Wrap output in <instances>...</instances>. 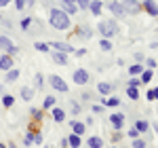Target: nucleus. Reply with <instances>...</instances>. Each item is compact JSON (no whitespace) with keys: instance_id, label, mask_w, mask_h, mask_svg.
Instances as JSON below:
<instances>
[{"instance_id":"f257e3e1","label":"nucleus","mask_w":158,"mask_h":148,"mask_svg":"<svg viewBox=\"0 0 158 148\" xmlns=\"http://www.w3.org/2000/svg\"><path fill=\"white\" fill-rule=\"evenodd\" d=\"M49 24L53 30H61V32H65V30H70L72 24H70V15L63 11V9H51L49 11Z\"/></svg>"},{"instance_id":"f03ea898","label":"nucleus","mask_w":158,"mask_h":148,"mask_svg":"<svg viewBox=\"0 0 158 148\" xmlns=\"http://www.w3.org/2000/svg\"><path fill=\"white\" fill-rule=\"evenodd\" d=\"M97 30H99V34H101V38H112V36H116L120 30H118V24L114 21V19H101L97 25Z\"/></svg>"},{"instance_id":"7ed1b4c3","label":"nucleus","mask_w":158,"mask_h":148,"mask_svg":"<svg viewBox=\"0 0 158 148\" xmlns=\"http://www.w3.org/2000/svg\"><path fill=\"white\" fill-rule=\"evenodd\" d=\"M49 85L53 87L55 91H59V93H68V89H70V87H68V83L61 78L59 74H51V76H49Z\"/></svg>"},{"instance_id":"20e7f679","label":"nucleus","mask_w":158,"mask_h":148,"mask_svg":"<svg viewBox=\"0 0 158 148\" xmlns=\"http://www.w3.org/2000/svg\"><path fill=\"white\" fill-rule=\"evenodd\" d=\"M0 51L2 53H9V55H17L19 53V47L9 36H0Z\"/></svg>"},{"instance_id":"39448f33","label":"nucleus","mask_w":158,"mask_h":148,"mask_svg":"<svg viewBox=\"0 0 158 148\" xmlns=\"http://www.w3.org/2000/svg\"><path fill=\"white\" fill-rule=\"evenodd\" d=\"M120 2H122L124 13H129V15H137V13H141V2H137V0H120Z\"/></svg>"},{"instance_id":"423d86ee","label":"nucleus","mask_w":158,"mask_h":148,"mask_svg":"<svg viewBox=\"0 0 158 148\" xmlns=\"http://www.w3.org/2000/svg\"><path fill=\"white\" fill-rule=\"evenodd\" d=\"M89 78H91V76H89V72H86L85 68H76V70H74V74H72V81L74 83H76V85H86V83H89Z\"/></svg>"},{"instance_id":"0eeeda50","label":"nucleus","mask_w":158,"mask_h":148,"mask_svg":"<svg viewBox=\"0 0 158 148\" xmlns=\"http://www.w3.org/2000/svg\"><path fill=\"white\" fill-rule=\"evenodd\" d=\"M110 123H112V127H114L116 131H120L122 127H124V114H120V112H112V114H110Z\"/></svg>"},{"instance_id":"6e6552de","label":"nucleus","mask_w":158,"mask_h":148,"mask_svg":"<svg viewBox=\"0 0 158 148\" xmlns=\"http://www.w3.org/2000/svg\"><path fill=\"white\" fill-rule=\"evenodd\" d=\"M106 7L112 11L114 17H122V15H124V9H122V2H120V0H110Z\"/></svg>"},{"instance_id":"1a4fd4ad","label":"nucleus","mask_w":158,"mask_h":148,"mask_svg":"<svg viewBox=\"0 0 158 148\" xmlns=\"http://www.w3.org/2000/svg\"><path fill=\"white\" fill-rule=\"evenodd\" d=\"M13 66H15V62H13V55H9V53H2V55H0V70H2V72H9Z\"/></svg>"},{"instance_id":"9d476101","label":"nucleus","mask_w":158,"mask_h":148,"mask_svg":"<svg viewBox=\"0 0 158 148\" xmlns=\"http://www.w3.org/2000/svg\"><path fill=\"white\" fill-rule=\"evenodd\" d=\"M141 9L148 13V15H152V17H158V4L154 0H143L141 2Z\"/></svg>"},{"instance_id":"9b49d317","label":"nucleus","mask_w":158,"mask_h":148,"mask_svg":"<svg viewBox=\"0 0 158 148\" xmlns=\"http://www.w3.org/2000/svg\"><path fill=\"white\" fill-rule=\"evenodd\" d=\"M49 45H51V49H53V51H61V53H70V55H72L74 51H76V49L72 47V45H68V42H59V40H57V42H49Z\"/></svg>"},{"instance_id":"f8f14e48","label":"nucleus","mask_w":158,"mask_h":148,"mask_svg":"<svg viewBox=\"0 0 158 148\" xmlns=\"http://www.w3.org/2000/svg\"><path fill=\"white\" fill-rule=\"evenodd\" d=\"M70 127H72V133H76V136H85V133H86V125L85 123L72 121V123H70Z\"/></svg>"},{"instance_id":"ddd939ff","label":"nucleus","mask_w":158,"mask_h":148,"mask_svg":"<svg viewBox=\"0 0 158 148\" xmlns=\"http://www.w3.org/2000/svg\"><path fill=\"white\" fill-rule=\"evenodd\" d=\"M89 11L93 13V15H101V11H103V2H101V0H91Z\"/></svg>"},{"instance_id":"4468645a","label":"nucleus","mask_w":158,"mask_h":148,"mask_svg":"<svg viewBox=\"0 0 158 148\" xmlns=\"http://www.w3.org/2000/svg\"><path fill=\"white\" fill-rule=\"evenodd\" d=\"M53 62L59 63V66H65V63H68V53H61V51H53Z\"/></svg>"},{"instance_id":"2eb2a0df","label":"nucleus","mask_w":158,"mask_h":148,"mask_svg":"<svg viewBox=\"0 0 158 148\" xmlns=\"http://www.w3.org/2000/svg\"><path fill=\"white\" fill-rule=\"evenodd\" d=\"M19 95H21V99H25V102H30V99H32L34 95H36V91H34L32 87H21Z\"/></svg>"},{"instance_id":"dca6fc26","label":"nucleus","mask_w":158,"mask_h":148,"mask_svg":"<svg viewBox=\"0 0 158 148\" xmlns=\"http://www.w3.org/2000/svg\"><path fill=\"white\" fill-rule=\"evenodd\" d=\"M51 114H53V121H55V123H63V121H65V110H61V108H55V106H53V112H51Z\"/></svg>"},{"instance_id":"f3484780","label":"nucleus","mask_w":158,"mask_h":148,"mask_svg":"<svg viewBox=\"0 0 158 148\" xmlns=\"http://www.w3.org/2000/svg\"><path fill=\"white\" fill-rule=\"evenodd\" d=\"M86 146L89 148H103V140H101L99 136H93V137L86 140Z\"/></svg>"},{"instance_id":"a211bd4d","label":"nucleus","mask_w":158,"mask_h":148,"mask_svg":"<svg viewBox=\"0 0 158 148\" xmlns=\"http://www.w3.org/2000/svg\"><path fill=\"white\" fill-rule=\"evenodd\" d=\"M112 89H114V87L110 85V83H103V81L97 85V91L101 93V98H103V95H110V93H112Z\"/></svg>"},{"instance_id":"6ab92c4d","label":"nucleus","mask_w":158,"mask_h":148,"mask_svg":"<svg viewBox=\"0 0 158 148\" xmlns=\"http://www.w3.org/2000/svg\"><path fill=\"white\" fill-rule=\"evenodd\" d=\"M19 68H11V70H9V72H6V78H4V81H6V83H15V81H17V78H19Z\"/></svg>"},{"instance_id":"aec40b11","label":"nucleus","mask_w":158,"mask_h":148,"mask_svg":"<svg viewBox=\"0 0 158 148\" xmlns=\"http://www.w3.org/2000/svg\"><path fill=\"white\" fill-rule=\"evenodd\" d=\"M135 129H137L139 133H143V131H148V129H150V123H148V121H143V119H139V121H135Z\"/></svg>"},{"instance_id":"412c9836","label":"nucleus","mask_w":158,"mask_h":148,"mask_svg":"<svg viewBox=\"0 0 158 148\" xmlns=\"http://www.w3.org/2000/svg\"><path fill=\"white\" fill-rule=\"evenodd\" d=\"M152 76H154V70H150V68H146L143 72L139 74V81H141V83H150V81H152Z\"/></svg>"},{"instance_id":"4be33fe9","label":"nucleus","mask_w":158,"mask_h":148,"mask_svg":"<svg viewBox=\"0 0 158 148\" xmlns=\"http://www.w3.org/2000/svg\"><path fill=\"white\" fill-rule=\"evenodd\" d=\"M63 11L68 15H74V13H78V7H76V2H63Z\"/></svg>"},{"instance_id":"5701e85b","label":"nucleus","mask_w":158,"mask_h":148,"mask_svg":"<svg viewBox=\"0 0 158 148\" xmlns=\"http://www.w3.org/2000/svg\"><path fill=\"white\" fill-rule=\"evenodd\" d=\"M141 72H143V66H141V63H133V66H129V74H131V76H139Z\"/></svg>"},{"instance_id":"b1692460","label":"nucleus","mask_w":158,"mask_h":148,"mask_svg":"<svg viewBox=\"0 0 158 148\" xmlns=\"http://www.w3.org/2000/svg\"><path fill=\"white\" fill-rule=\"evenodd\" d=\"M68 144H70V148H78V146H80V136L70 133V137H68Z\"/></svg>"},{"instance_id":"393cba45","label":"nucleus","mask_w":158,"mask_h":148,"mask_svg":"<svg viewBox=\"0 0 158 148\" xmlns=\"http://www.w3.org/2000/svg\"><path fill=\"white\" fill-rule=\"evenodd\" d=\"M129 99H139V87H127Z\"/></svg>"},{"instance_id":"a878e982","label":"nucleus","mask_w":158,"mask_h":148,"mask_svg":"<svg viewBox=\"0 0 158 148\" xmlns=\"http://www.w3.org/2000/svg\"><path fill=\"white\" fill-rule=\"evenodd\" d=\"M101 102H103V106H108V108H116V106L120 104L118 98H106V99H101Z\"/></svg>"},{"instance_id":"bb28decb","label":"nucleus","mask_w":158,"mask_h":148,"mask_svg":"<svg viewBox=\"0 0 158 148\" xmlns=\"http://www.w3.org/2000/svg\"><path fill=\"white\" fill-rule=\"evenodd\" d=\"M53 106H55V95H47L44 102H42V108H44V110H49V108H53Z\"/></svg>"},{"instance_id":"cd10ccee","label":"nucleus","mask_w":158,"mask_h":148,"mask_svg":"<svg viewBox=\"0 0 158 148\" xmlns=\"http://www.w3.org/2000/svg\"><path fill=\"white\" fill-rule=\"evenodd\" d=\"M99 47H101V51H106V53L112 51V42H110V38H101V40H99Z\"/></svg>"},{"instance_id":"c85d7f7f","label":"nucleus","mask_w":158,"mask_h":148,"mask_svg":"<svg viewBox=\"0 0 158 148\" xmlns=\"http://www.w3.org/2000/svg\"><path fill=\"white\" fill-rule=\"evenodd\" d=\"M70 110H72V114H80L82 108H80V104H78L76 99H70Z\"/></svg>"},{"instance_id":"c756f323","label":"nucleus","mask_w":158,"mask_h":148,"mask_svg":"<svg viewBox=\"0 0 158 148\" xmlns=\"http://www.w3.org/2000/svg\"><path fill=\"white\" fill-rule=\"evenodd\" d=\"M34 49L40 51V53H49L51 47H49V42H36V45H34Z\"/></svg>"},{"instance_id":"7c9ffc66","label":"nucleus","mask_w":158,"mask_h":148,"mask_svg":"<svg viewBox=\"0 0 158 148\" xmlns=\"http://www.w3.org/2000/svg\"><path fill=\"white\" fill-rule=\"evenodd\" d=\"M2 104H4V108H11L13 104H15V98H13V95H4V93H2Z\"/></svg>"},{"instance_id":"2f4dec72","label":"nucleus","mask_w":158,"mask_h":148,"mask_svg":"<svg viewBox=\"0 0 158 148\" xmlns=\"http://www.w3.org/2000/svg\"><path fill=\"white\" fill-rule=\"evenodd\" d=\"M74 2H76L78 11H86V9H89V4H91V0H74Z\"/></svg>"},{"instance_id":"473e14b6","label":"nucleus","mask_w":158,"mask_h":148,"mask_svg":"<svg viewBox=\"0 0 158 148\" xmlns=\"http://www.w3.org/2000/svg\"><path fill=\"white\" fill-rule=\"evenodd\" d=\"M23 144H25V146H32V144H34V131H32V129H30V131L25 133V137H23Z\"/></svg>"},{"instance_id":"72a5a7b5","label":"nucleus","mask_w":158,"mask_h":148,"mask_svg":"<svg viewBox=\"0 0 158 148\" xmlns=\"http://www.w3.org/2000/svg\"><path fill=\"white\" fill-rule=\"evenodd\" d=\"M78 36H82V38L89 40V38L93 36V30H89V28H80V30H78Z\"/></svg>"},{"instance_id":"f704fd0d","label":"nucleus","mask_w":158,"mask_h":148,"mask_svg":"<svg viewBox=\"0 0 158 148\" xmlns=\"http://www.w3.org/2000/svg\"><path fill=\"white\" fill-rule=\"evenodd\" d=\"M30 116H32L34 121H40V119H42V110H38V108H30Z\"/></svg>"},{"instance_id":"c9c22d12","label":"nucleus","mask_w":158,"mask_h":148,"mask_svg":"<svg viewBox=\"0 0 158 148\" xmlns=\"http://www.w3.org/2000/svg\"><path fill=\"white\" fill-rule=\"evenodd\" d=\"M34 83H36V89H42V85H44V76L40 72H36V76H34Z\"/></svg>"},{"instance_id":"e433bc0d","label":"nucleus","mask_w":158,"mask_h":148,"mask_svg":"<svg viewBox=\"0 0 158 148\" xmlns=\"http://www.w3.org/2000/svg\"><path fill=\"white\" fill-rule=\"evenodd\" d=\"M148 99H150V102L158 99V87H154V89H150V91H148Z\"/></svg>"},{"instance_id":"4c0bfd02","label":"nucleus","mask_w":158,"mask_h":148,"mask_svg":"<svg viewBox=\"0 0 158 148\" xmlns=\"http://www.w3.org/2000/svg\"><path fill=\"white\" fill-rule=\"evenodd\" d=\"M133 148H146V142L139 137H133Z\"/></svg>"},{"instance_id":"58836bf2","label":"nucleus","mask_w":158,"mask_h":148,"mask_svg":"<svg viewBox=\"0 0 158 148\" xmlns=\"http://www.w3.org/2000/svg\"><path fill=\"white\" fill-rule=\"evenodd\" d=\"M32 25V17H25V19H21V30H27Z\"/></svg>"},{"instance_id":"ea45409f","label":"nucleus","mask_w":158,"mask_h":148,"mask_svg":"<svg viewBox=\"0 0 158 148\" xmlns=\"http://www.w3.org/2000/svg\"><path fill=\"white\" fill-rule=\"evenodd\" d=\"M34 144H38V146H40V144H42V133H40V131H34Z\"/></svg>"},{"instance_id":"a19ab883","label":"nucleus","mask_w":158,"mask_h":148,"mask_svg":"<svg viewBox=\"0 0 158 148\" xmlns=\"http://www.w3.org/2000/svg\"><path fill=\"white\" fill-rule=\"evenodd\" d=\"M143 62H146V66L150 68V70H156V62H154L152 57H150V59H143Z\"/></svg>"},{"instance_id":"79ce46f5","label":"nucleus","mask_w":158,"mask_h":148,"mask_svg":"<svg viewBox=\"0 0 158 148\" xmlns=\"http://www.w3.org/2000/svg\"><path fill=\"white\" fill-rule=\"evenodd\" d=\"M139 85H141L139 78H129V85H127V87H139Z\"/></svg>"},{"instance_id":"37998d69","label":"nucleus","mask_w":158,"mask_h":148,"mask_svg":"<svg viewBox=\"0 0 158 148\" xmlns=\"http://www.w3.org/2000/svg\"><path fill=\"white\" fill-rule=\"evenodd\" d=\"M15 7H17V11H23V9H25V2H23V0H15Z\"/></svg>"},{"instance_id":"c03bdc74","label":"nucleus","mask_w":158,"mask_h":148,"mask_svg":"<svg viewBox=\"0 0 158 148\" xmlns=\"http://www.w3.org/2000/svg\"><path fill=\"white\" fill-rule=\"evenodd\" d=\"M143 59H146V57H143V53H139V51H137V53H135V62H137V63H141Z\"/></svg>"},{"instance_id":"a18cd8bd","label":"nucleus","mask_w":158,"mask_h":148,"mask_svg":"<svg viewBox=\"0 0 158 148\" xmlns=\"http://www.w3.org/2000/svg\"><path fill=\"white\" fill-rule=\"evenodd\" d=\"M129 137H139V131H137V129H129Z\"/></svg>"},{"instance_id":"49530a36","label":"nucleus","mask_w":158,"mask_h":148,"mask_svg":"<svg viewBox=\"0 0 158 148\" xmlns=\"http://www.w3.org/2000/svg\"><path fill=\"white\" fill-rule=\"evenodd\" d=\"M93 112H97V114H99V112H103V106H99V104H95V106H93Z\"/></svg>"},{"instance_id":"de8ad7c7","label":"nucleus","mask_w":158,"mask_h":148,"mask_svg":"<svg viewBox=\"0 0 158 148\" xmlns=\"http://www.w3.org/2000/svg\"><path fill=\"white\" fill-rule=\"evenodd\" d=\"M74 53H76L78 57H82V55H85V53H86V49H76V51H74Z\"/></svg>"},{"instance_id":"09e8293b","label":"nucleus","mask_w":158,"mask_h":148,"mask_svg":"<svg viewBox=\"0 0 158 148\" xmlns=\"http://www.w3.org/2000/svg\"><path fill=\"white\" fill-rule=\"evenodd\" d=\"M112 140H114V142H118V140H122V133H120V131H116V133H114V137H112Z\"/></svg>"},{"instance_id":"8fccbe9b","label":"nucleus","mask_w":158,"mask_h":148,"mask_svg":"<svg viewBox=\"0 0 158 148\" xmlns=\"http://www.w3.org/2000/svg\"><path fill=\"white\" fill-rule=\"evenodd\" d=\"M25 2V7H34V4H36V0H23Z\"/></svg>"},{"instance_id":"3c124183","label":"nucleus","mask_w":158,"mask_h":148,"mask_svg":"<svg viewBox=\"0 0 158 148\" xmlns=\"http://www.w3.org/2000/svg\"><path fill=\"white\" fill-rule=\"evenodd\" d=\"M9 2H11V0H0V9H2V7H6Z\"/></svg>"},{"instance_id":"603ef678","label":"nucleus","mask_w":158,"mask_h":148,"mask_svg":"<svg viewBox=\"0 0 158 148\" xmlns=\"http://www.w3.org/2000/svg\"><path fill=\"white\" fill-rule=\"evenodd\" d=\"M6 148H17V146H15V144H6Z\"/></svg>"},{"instance_id":"864d4df0","label":"nucleus","mask_w":158,"mask_h":148,"mask_svg":"<svg viewBox=\"0 0 158 148\" xmlns=\"http://www.w3.org/2000/svg\"><path fill=\"white\" fill-rule=\"evenodd\" d=\"M61 2H74V0H61Z\"/></svg>"},{"instance_id":"5fc2aeb1","label":"nucleus","mask_w":158,"mask_h":148,"mask_svg":"<svg viewBox=\"0 0 158 148\" xmlns=\"http://www.w3.org/2000/svg\"><path fill=\"white\" fill-rule=\"evenodd\" d=\"M0 148H6V144H0Z\"/></svg>"},{"instance_id":"6e6d98bb","label":"nucleus","mask_w":158,"mask_h":148,"mask_svg":"<svg viewBox=\"0 0 158 148\" xmlns=\"http://www.w3.org/2000/svg\"><path fill=\"white\" fill-rule=\"evenodd\" d=\"M154 129H156V131H158V125H156V127H154Z\"/></svg>"},{"instance_id":"4d7b16f0","label":"nucleus","mask_w":158,"mask_h":148,"mask_svg":"<svg viewBox=\"0 0 158 148\" xmlns=\"http://www.w3.org/2000/svg\"><path fill=\"white\" fill-rule=\"evenodd\" d=\"M110 148H118V146H110Z\"/></svg>"},{"instance_id":"13d9d810","label":"nucleus","mask_w":158,"mask_h":148,"mask_svg":"<svg viewBox=\"0 0 158 148\" xmlns=\"http://www.w3.org/2000/svg\"><path fill=\"white\" fill-rule=\"evenodd\" d=\"M42 148H47V146H42Z\"/></svg>"}]
</instances>
